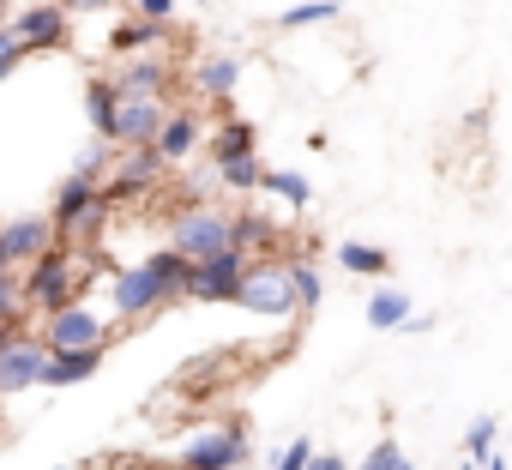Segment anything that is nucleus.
<instances>
[{"instance_id":"nucleus-25","label":"nucleus","mask_w":512,"mask_h":470,"mask_svg":"<svg viewBox=\"0 0 512 470\" xmlns=\"http://www.w3.org/2000/svg\"><path fill=\"white\" fill-rule=\"evenodd\" d=\"M25 320H31L25 272H7V278H0V326H7V332H25Z\"/></svg>"},{"instance_id":"nucleus-28","label":"nucleus","mask_w":512,"mask_h":470,"mask_svg":"<svg viewBox=\"0 0 512 470\" xmlns=\"http://www.w3.org/2000/svg\"><path fill=\"white\" fill-rule=\"evenodd\" d=\"M494 440H500V416H476L464 428V464H488L494 458Z\"/></svg>"},{"instance_id":"nucleus-5","label":"nucleus","mask_w":512,"mask_h":470,"mask_svg":"<svg viewBox=\"0 0 512 470\" xmlns=\"http://www.w3.org/2000/svg\"><path fill=\"white\" fill-rule=\"evenodd\" d=\"M235 308L260 314V320H296V290H290L284 260H253V266H247V278H241Z\"/></svg>"},{"instance_id":"nucleus-41","label":"nucleus","mask_w":512,"mask_h":470,"mask_svg":"<svg viewBox=\"0 0 512 470\" xmlns=\"http://www.w3.org/2000/svg\"><path fill=\"white\" fill-rule=\"evenodd\" d=\"M55 470H73V464H55Z\"/></svg>"},{"instance_id":"nucleus-21","label":"nucleus","mask_w":512,"mask_h":470,"mask_svg":"<svg viewBox=\"0 0 512 470\" xmlns=\"http://www.w3.org/2000/svg\"><path fill=\"white\" fill-rule=\"evenodd\" d=\"M284 272H290V290H296V320H302V314H314V308L326 302L320 260H284Z\"/></svg>"},{"instance_id":"nucleus-31","label":"nucleus","mask_w":512,"mask_h":470,"mask_svg":"<svg viewBox=\"0 0 512 470\" xmlns=\"http://www.w3.org/2000/svg\"><path fill=\"white\" fill-rule=\"evenodd\" d=\"M19 67H25V43H19L13 25H7V31H0V79H13Z\"/></svg>"},{"instance_id":"nucleus-17","label":"nucleus","mask_w":512,"mask_h":470,"mask_svg":"<svg viewBox=\"0 0 512 470\" xmlns=\"http://www.w3.org/2000/svg\"><path fill=\"white\" fill-rule=\"evenodd\" d=\"M85 121L103 145H115V121H121V91H115V73H91L85 79Z\"/></svg>"},{"instance_id":"nucleus-35","label":"nucleus","mask_w":512,"mask_h":470,"mask_svg":"<svg viewBox=\"0 0 512 470\" xmlns=\"http://www.w3.org/2000/svg\"><path fill=\"white\" fill-rule=\"evenodd\" d=\"M476 470H512V464H506V458L494 452V458H488V464H476Z\"/></svg>"},{"instance_id":"nucleus-26","label":"nucleus","mask_w":512,"mask_h":470,"mask_svg":"<svg viewBox=\"0 0 512 470\" xmlns=\"http://www.w3.org/2000/svg\"><path fill=\"white\" fill-rule=\"evenodd\" d=\"M338 13H344V0H302V7L278 13L272 25H278V31H314V25H332Z\"/></svg>"},{"instance_id":"nucleus-23","label":"nucleus","mask_w":512,"mask_h":470,"mask_svg":"<svg viewBox=\"0 0 512 470\" xmlns=\"http://www.w3.org/2000/svg\"><path fill=\"white\" fill-rule=\"evenodd\" d=\"M260 193H272V199H284L290 211H308V205H314V181H308L302 169H266V181H260Z\"/></svg>"},{"instance_id":"nucleus-13","label":"nucleus","mask_w":512,"mask_h":470,"mask_svg":"<svg viewBox=\"0 0 512 470\" xmlns=\"http://www.w3.org/2000/svg\"><path fill=\"white\" fill-rule=\"evenodd\" d=\"M169 121L163 97H121V121H115V151H151L157 133Z\"/></svg>"},{"instance_id":"nucleus-14","label":"nucleus","mask_w":512,"mask_h":470,"mask_svg":"<svg viewBox=\"0 0 512 470\" xmlns=\"http://www.w3.org/2000/svg\"><path fill=\"white\" fill-rule=\"evenodd\" d=\"M115 91H121V97H163V103H169V91H175V61H163V55H133V61L115 67Z\"/></svg>"},{"instance_id":"nucleus-2","label":"nucleus","mask_w":512,"mask_h":470,"mask_svg":"<svg viewBox=\"0 0 512 470\" xmlns=\"http://www.w3.org/2000/svg\"><path fill=\"white\" fill-rule=\"evenodd\" d=\"M163 248H175V254L193 260V266L229 254V248H235V211H229V205H187V211H175Z\"/></svg>"},{"instance_id":"nucleus-30","label":"nucleus","mask_w":512,"mask_h":470,"mask_svg":"<svg viewBox=\"0 0 512 470\" xmlns=\"http://www.w3.org/2000/svg\"><path fill=\"white\" fill-rule=\"evenodd\" d=\"M398 464H404V446H398L392 434H386V440H374V446H368V458H362V470H398Z\"/></svg>"},{"instance_id":"nucleus-36","label":"nucleus","mask_w":512,"mask_h":470,"mask_svg":"<svg viewBox=\"0 0 512 470\" xmlns=\"http://www.w3.org/2000/svg\"><path fill=\"white\" fill-rule=\"evenodd\" d=\"M0 31H7V0H0Z\"/></svg>"},{"instance_id":"nucleus-37","label":"nucleus","mask_w":512,"mask_h":470,"mask_svg":"<svg viewBox=\"0 0 512 470\" xmlns=\"http://www.w3.org/2000/svg\"><path fill=\"white\" fill-rule=\"evenodd\" d=\"M7 272H13V266H7V254H0V278H7Z\"/></svg>"},{"instance_id":"nucleus-16","label":"nucleus","mask_w":512,"mask_h":470,"mask_svg":"<svg viewBox=\"0 0 512 470\" xmlns=\"http://www.w3.org/2000/svg\"><path fill=\"white\" fill-rule=\"evenodd\" d=\"M199 139H205V115L199 109H169V121H163V133H157V157L175 169V163H187L193 151H199Z\"/></svg>"},{"instance_id":"nucleus-3","label":"nucleus","mask_w":512,"mask_h":470,"mask_svg":"<svg viewBox=\"0 0 512 470\" xmlns=\"http://www.w3.org/2000/svg\"><path fill=\"white\" fill-rule=\"evenodd\" d=\"M79 290H85V278H79V260H73V242H55L31 272H25V296H31V314H61V308H73L79 302Z\"/></svg>"},{"instance_id":"nucleus-22","label":"nucleus","mask_w":512,"mask_h":470,"mask_svg":"<svg viewBox=\"0 0 512 470\" xmlns=\"http://www.w3.org/2000/svg\"><path fill=\"white\" fill-rule=\"evenodd\" d=\"M410 314H416V302H410L404 290H392V284L368 296V326H374V332H404Z\"/></svg>"},{"instance_id":"nucleus-10","label":"nucleus","mask_w":512,"mask_h":470,"mask_svg":"<svg viewBox=\"0 0 512 470\" xmlns=\"http://www.w3.org/2000/svg\"><path fill=\"white\" fill-rule=\"evenodd\" d=\"M49 356H55V350H49L37 332H13V338H7V350H0V398H19V392L43 386Z\"/></svg>"},{"instance_id":"nucleus-29","label":"nucleus","mask_w":512,"mask_h":470,"mask_svg":"<svg viewBox=\"0 0 512 470\" xmlns=\"http://www.w3.org/2000/svg\"><path fill=\"white\" fill-rule=\"evenodd\" d=\"M314 458H320V446H314L308 434H296V440H290V446L278 452V464H272V470H308Z\"/></svg>"},{"instance_id":"nucleus-12","label":"nucleus","mask_w":512,"mask_h":470,"mask_svg":"<svg viewBox=\"0 0 512 470\" xmlns=\"http://www.w3.org/2000/svg\"><path fill=\"white\" fill-rule=\"evenodd\" d=\"M296 235L278 223V217H266V211H235V254H266V260H296Z\"/></svg>"},{"instance_id":"nucleus-1","label":"nucleus","mask_w":512,"mask_h":470,"mask_svg":"<svg viewBox=\"0 0 512 470\" xmlns=\"http://www.w3.org/2000/svg\"><path fill=\"white\" fill-rule=\"evenodd\" d=\"M187 272H193V260H181L175 248H157L139 266H121L109 278V320L115 326H145L151 314L187 302Z\"/></svg>"},{"instance_id":"nucleus-4","label":"nucleus","mask_w":512,"mask_h":470,"mask_svg":"<svg viewBox=\"0 0 512 470\" xmlns=\"http://www.w3.org/2000/svg\"><path fill=\"white\" fill-rule=\"evenodd\" d=\"M253 458V440L241 422H217L205 434H193L181 452H175V470H241Z\"/></svg>"},{"instance_id":"nucleus-38","label":"nucleus","mask_w":512,"mask_h":470,"mask_svg":"<svg viewBox=\"0 0 512 470\" xmlns=\"http://www.w3.org/2000/svg\"><path fill=\"white\" fill-rule=\"evenodd\" d=\"M7 338H13V332H7V326H0V350H7Z\"/></svg>"},{"instance_id":"nucleus-15","label":"nucleus","mask_w":512,"mask_h":470,"mask_svg":"<svg viewBox=\"0 0 512 470\" xmlns=\"http://www.w3.org/2000/svg\"><path fill=\"white\" fill-rule=\"evenodd\" d=\"M235 85H241V55H199L193 61V97L199 103H211V109H229V97H235Z\"/></svg>"},{"instance_id":"nucleus-39","label":"nucleus","mask_w":512,"mask_h":470,"mask_svg":"<svg viewBox=\"0 0 512 470\" xmlns=\"http://www.w3.org/2000/svg\"><path fill=\"white\" fill-rule=\"evenodd\" d=\"M398 470H416V464H410V458H404V464H398Z\"/></svg>"},{"instance_id":"nucleus-20","label":"nucleus","mask_w":512,"mask_h":470,"mask_svg":"<svg viewBox=\"0 0 512 470\" xmlns=\"http://www.w3.org/2000/svg\"><path fill=\"white\" fill-rule=\"evenodd\" d=\"M97 368H103V350H55L43 386H79V380H91Z\"/></svg>"},{"instance_id":"nucleus-32","label":"nucleus","mask_w":512,"mask_h":470,"mask_svg":"<svg viewBox=\"0 0 512 470\" xmlns=\"http://www.w3.org/2000/svg\"><path fill=\"white\" fill-rule=\"evenodd\" d=\"M127 13H139V19H151V25H169V31H175V0H133Z\"/></svg>"},{"instance_id":"nucleus-18","label":"nucleus","mask_w":512,"mask_h":470,"mask_svg":"<svg viewBox=\"0 0 512 470\" xmlns=\"http://www.w3.org/2000/svg\"><path fill=\"white\" fill-rule=\"evenodd\" d=\"M241 157H260V127L247 115H223L211 133V163H241Z\"/></svg>"},{"instance_id":"nucleus-6","label":"nucleus","mask_w":512,"mask_h":470,"mask_svg":"<svg viewBox=\"0 0 512 470\" xmlns=\"http://www.w3.org/2000/svg\"><path fill=\"white\" fill-rule=\"evenodd\" d=\"M109 332H115V320H109V314H97V308L73 302V308L49 314L37 338H43L49 350H109Z\"/></svg>"},{"instance_id":"nucleus-7","label":"nucleus","mask_w":512,"mask_h":470,"mask_svg":"<svg viewBox=\"0 0 512 470\" xmlns=\"http://www.w3.org/2000/svg\"><path fill=\"white\" fill-rule=\"evenodd\" d=\"M49 223H55V235H61V242H73V248H79V235H91V229L103 223V205H97V181H85V175H67V181L55 187Z\"/></svg>"},{"instance_id":"nucleus-42","label":"nucleus","mask_w":512,"mask_h":470,"mask_svg":"<svg viewBox=\"0 0 512 470\" xmlns=\"http://www.w3.org/2000/svg\"><path fill=\"white\" fill-rule=\"evenodd\" d=\"M199 7H211V0H199Z\"/></svg>"},{"instance_id":"nucleus-9","label":"nucleus","mask_w":512,"mask_h":470,"mask_svg":"<svg viewBox=\"0 0 512 470\" xmlns=\"http://www.w3.org/2000/svg\"><path fill=\"white\" fill-rule=\"evenodd\" d=\"M61 242L55 235V223H49V211H25V217H0V254H7V266L13 272H31L49 248Z\"/></svg>"},{"instance_id":"nucleus-8","label":"nucleus","mask_w":512,"mask_h":470,"mask_svg":"<svg viewBox=\"0 0 512 470\" xmlns=\"http://www.w3.org/2000/svg\"><path fill=\"white\" fill-rule=\"evenodd\" d=\"M13 37L25 43V55H55L73 43V13L61 0H31L25 13H13Z\"/></svg>"},{"instance_id":"nucleus-34","label":"nucleus","mask_w":512,"mask_h":470,"mask_svg":"<svg viewBox=\"0 0 512 470\" xmlns=\"http://www.w3.org/2000/svg\"><path fill=\"white\" fill-rule=\"evenodd\" d=\"M308 470H350V458H344V452H320Z\"/></svg>"},{"instance_id":"nucleus-33","label":"nucleus","mask_w":512,"mask_h":470,"mask_svg":"<svg viewBox=\"0 0 512 470\" xmlns=\"http://www.w3.org/2000/svg\"><path fill=\"white\" fill-rule=\"evenodd\" d=\"M67 13H115V7H133V0H61Z\"/></svg>"},{"instance_id":"nucleus-40","label":"nucleus","mask_w":512,"mask_h":470,"mask_svg":"<svg viewBox=\"0 0 512 470\" xmlns=\"http://www.w3.org/2000/svg\"><path fill=\"white\" fill-rule=\"evenodd\" d=\"M458 470H476V464H458Z\"/></svg>"},{"instance_id":"nucleus-19","label":"nucleus","mask_w":512,"mask_h":470,"mask_svg":"<svg viewBox=\"0 0 512 470\" xmlns=\"http://www.w3.org/2000/svg\"><path fill=\"white\" fill-rule=\"evenodd\" d=\"M163 43H169V25H151V19H139V13H127V19L109 31V49L127 55V61H133V55H157Z\"/></svg>"},{"instance_id":"nucleus-11","label":"nucleus","mask_w":512,"mask_h":470,"mask_svg":"<svg viewBox=\"0 0 512 470\" xmlns=\"http://www.w3.org/2000/svg\"><path fill=\"white\" fill-rule=\"evenodd\" d=\"M247 254H217V260H199L193 272H187V302H199V308H217V302H235L241 296V278H247Z\"/></svg>"},{"instance_id":"nucleus-27","label":"nucleus","mask_w":512,"mask_h":470,"mask_svg":"<svg viewBox=\"0 0 512 470\" xmlns=\"http://www.w3.org/2000/svg\"><path fill=\"white\" fill-rule=\"evenodd\" d=\"M211 169H217V187H223V193H260V181H266V163H260V157L211 163Z\"/></svg>"},{"instance_id":"nucleus-24","label":"nucleus","mask_w":512,"mask_h":470,"mask_svg":"<svg viewBox=\"0 0 512 470\" xmlns=\"http://www.w3.org/2000/svg\"><path fill=\"white\" fill-rule=\"evenodd\" d=\"M332 254H338V266L356 272V278H386V272H392V254L374 248V242H338Z\"/></svg>"}]
</instances>
